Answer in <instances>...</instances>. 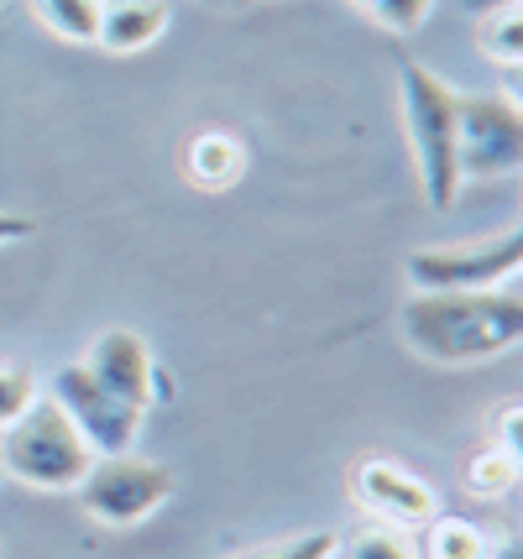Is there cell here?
<instances>
[{"instance_id":"2e32d148","label":"cell","mask_w":523,"mask_h":559,"mask_svg":"<svg viewBox=\"0 0 523 559\" xmlns=\"http://www.w3.org/2000/svg\"><path fill=\"white\" fill-rule=\"evenodd\" d=\"M335 559H419V549L393 523H361L350 538L335 544Z\"/></svg>"},{"instance_id":"6da1fadb","label":"cell","mask_w":523,"mask_h":559,"mask_svg":"<svg viewBox=\"0 0 523 559\" xmlns=\"http://www.w3.org/2000/svg\"><path fill=\"white\" fill-rule=\"evenodd\" d=\"M408 350L429 366H476L523 341V298L513 283L466 293H408L399 309Z\"/></svg>"},{"instance_id":"603a6c76","label":"cell","mask_w":523,"mask_h":559,"mask_svg":"<svg viewBox=\"0 0 523 559\" xmlns=\"http://www.w3.org/2000/svg\"><path fill=\"white\" fill-rule=\"evenodd\" d=\"M210 5H230V0H210Z\"/></svg>"},{"instance_id":"30bf717a","label":"cell","mask_w":523,"mask_h":559,"mask_svg":"<svg viewBox=\"0 0 523 559\" xmlns=\"http://www.w3.org/2000/svg\"><path fill=\"white\" fill-rule=\"evenodd\" d=\"M174 22V5L168 0H100V32L95 43L105 52H142L152 48Z\"/></svg>"},{"instance_id":"4fadbf2b","label":"cell","mask_w":523,"mask_h":559,"mask_svg":"<svg viewBox=\"0 0 523 559\" xmlns=\"http://www.w3.org/2000/svg\"><path fill=\"white\" fill-rule=\"evenodd\" d=\"M476 48L492 58L498 69H519L523 63V0H502L476 11Z\"/></svg>"},{"instance_id":"ac0fdd59","label":"cell","mask_w":523,"mask_h":559,"mask_svg":"<svg viewBox=\"0 0 523 559\" xmlns=\"http://www.w3.org/2000/svg\"><path fill=\"white\" fill-rule=\"evenodd\" d=\"M37 377L26 371V366H0V429L11 424V418L26 414V403L37 397Z\"/></svg>"},{"instance_id":"5bb4252c","label":"cell","mask_w":523,"mask_h":559,"mask_svg":"<svg viewBox=\"0 0 523 559\" xmlns=\"http://www.w3.org/2000/svg\"><path fill=\"white\" fill-rule=\"evenodd\" d=\"M26 5L63 43H95L100 32V0H26Z\"/></svg>"},{"instance_id":"8992f818","label":"cell","mask_w":523,"mask_h":559,"mask_svg":"<svg viewBox=\"0 0 523 559\" xmlns=\"http://www.w3.org/2000/svg\"><path fill=\"white\" fill-rule=\"evenodd\" d=\"M523 267V230H502L492 241H455V246H419L408 251V283L414 293H466V288H502Z\"/></svg>"},{"instance_id":"ffe728a7","label":"cell","mask_w":523,"mask_h":559,"mask_svg":"<svg viewBox=\"0 0 523 559\" xmlns=\"http://www.w3.org/2000/svg\"><path fill=\"white\" fill-rule=\"evenodd\" d=\"M32 230H37V219H32V215H5V210H0V246H5V241H26Z\"/></svg>"},{"instance_id":"9a60e30c","label":"cell","mask_w":523,"mask_h":559,"mask_svg":"<svg viewBox=\"0 0 523 559\" xmlns=\"http://www.w3.org/2000/svg\"><path fill=\"white\" fill-rule=\"evenodd\" d=\"M519 455L513 450H502V444H482L472 461H466V491L472 497H487V502H498L508 491L519 487Z\"/></svg>"},{"instance_id":"5b68a950","label":"cell","mask_w":523,"mask_h":559,"mask_svg":"<svg viewBox=\"0 0 523 559\" xmlns=\"http://www.w3.org/2000/svg\"><path fill=\"white\" fill-rule=\"evenodd\" d=\"M523 168V110L513 95H455V173L466 178H513Z\"/></svg>"},{"instance_id":"7a4b0ae2","label":"cell","mask_w":523,"mask_h":559,"mask_svg":"<svg viewBox=\"0 0 523 559\" xmlns=\"http://www.w3.org/2000/svg\"><path fill=\"white\" fill-rule=\"evenodd\" d=\"M90 461H95V450L84 444V435L48 392H37L26 403V414L0 429V476L32 491H74Z\"/></svg>"},{"instance_id":"e0dca14e","label":"cell","mask_w":523,"mask_h":559,"mask_svg":"<svg viewBox=\"0 0 523 559\" xmlns=\"http://www.w3.org/2000/svg\"><path fill=\"white\" fill-rule=\"evenodd\" d=\"M361 16H372L382 32H399V37H408V32H419L424 22H429V11H435V0H350Z\"/></svg>"},{"instance_id":"9c48e42d","label":"cell","mask_w":523,"mask_h":559,"mask_svg":"<svg viewBox=\"0 0 523 559\" xmlns=\"http://www.w3.org/2000/svg\"><path fill=\"white\" fill-rule=\"evenodd\" d=\"M84 366H90V377L105 392L121 397L126 408L147 414L157 403V361H152V345L136 330H105V335H95Z\"/></svg>"},{"instance_id":"44dd1931","label":"cell","mask_w":523,"mask_h":559,"mask_svg":"<svg viewBox=\"0 0 523 559\" xmlns=\"http://www.w3.org/2000/svg\"><path fill=\"white\" fill-rule=\"evenodd\" d=\"M487 559H523V544L513 534H502V538H492V555Z\"/></svg>"},{"instance_id":"3957f363","label":"cell","mask_w":523,"mask_h":559,"mask_svg":"<svg viewBox=\"0 0 523 559\" xmlns=\"http://www.w3.org/2000/svg\"><path fill=\"white\" fill-rule=\"evenodd\" d=\"M399 99H403V126H408L424 204L429 210H450L455 194H461V173H455V90L424 63H403Z\"/></svg>"},{"instance_id":"52a82bcc","label":"cell","mask_w":523,"mask_h":559,"mask_svg":"<svg viewBox=\"0 0 523 559\" xmlns=\"http://www.w3.org/2000/svg\"><path fill=\"white\" fill-rule=\"evenodd\" d=\"M48 397L69 414V424L84 435V444H90L95 455H126V450L136 444V435H142V414L126 408L116 392H105L100 382L90 377L84 361L52 371Z\"/></svg>"},{"instance_id":"8fae6325","label":"cell","mask_w":523,"mask_h":559,"mask_svg":"<svg viewBox=\"0 0 523 559\" xmlns=\"http://www.w3.org/2000/svg\"><path fill=\"white\" fill-rule=\"evenodd\" d=\"M241 173H247V146L236 136H225V131H200L194 142L183 146V178L210 189V194L230 189Z\"/></svg>"},{"instance_id":"277c9868","label":"cell","mask_w":523,"mask_h":559,"mask_svg":"<svg viewBox=\"0 0 523 559\" xmlns=\"http://www.w3.org/2000/svg\"><path fill=\"white\" fill-rule=\"evenodd\" d=\"M79 508L105 528H136L174 497V471L147 455H95L84 481L74 487Z\"/></svg>"},{"instance_id":"d6986e66","label":"cell","mask_w":523,"mask_h":559,"mask_svg":"<svg viewBox=\"0 0 523 559\" xmlns=\"http://www.w3.org/2000/svg\"><path fill=\"white\" fill-rule=\"evenodd\" d=\"M519 403H513V397H508V403H502V414H498V444L502 450H513V455H523V439H519Z\"/></svg>"},{"instance_id":"ba28073f","label":"cell","mask_w":523,"mask_h":559,"mask_svg":"<svg viewBox=\"0 0 523 559\" xmlns=\"http://www.w3.org/2000/svg\"><path fill=\"white\" fill-rule=\"evenodd\" d=\"M350 497L372 512L377 523H393V528H419L440 512V491L424 476H414L408 465H399L393 455H367L356 465L350 471Z\"/></svg>"},{"instance_id":"7402d4cb","label":"cell","mask_w":523,"mask_h":559,"mask_svg":"<svg viewBox=\"0 0 523 559\" xmlns=\"http://www.w3.org/2000/svg\"><path fill=\"white\" fill-rule=\"evenodd\" d=\"M472 11H487V5H502V0H466Z\"/></svg>"},{"instance_id":"7c38bea8","label":"cell","mask_w":523,"mask_h":559,"mask_svg":"<svg viewBox=\"0 0 523 559\" xmlns=\"http://www.w3.org/2000/svg\"><path fill=\"white\" fill-rule=\"evenodd\" d=\"M419 559H487L492 555V534L472 523V518H455V512H435L429 523H419Z\"/></svg>"}]
</instances>
